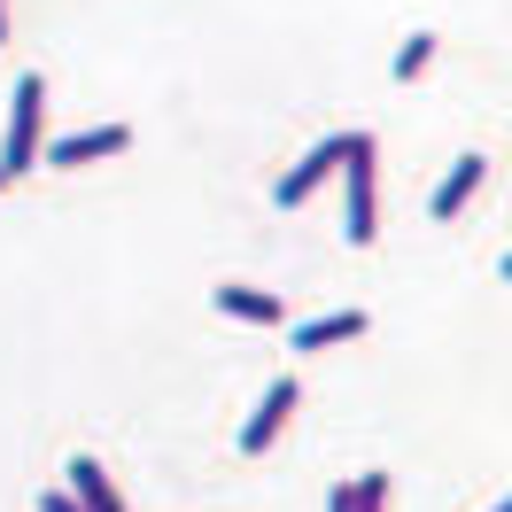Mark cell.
Masks as SVG:
<instances>
[{
	"label": "cell",
	"instance_id": "1",
	"mask_svg": "<svg viewBox=\"0 0 512 512\" xmlns=\"http://www.w3.org/2000/svg\"><path fill=\"white\" fill-rule=\"evenodd\" d=\"M32 163H47V78L24 70L16 94H8V140H0V171L24 179Z\"/></svg>",
	"mask_w": 512,
	"mask_h": 512
},
{
	"label": "cell",
	"instance_id": "2",
	"mask_svg": "<svg viewBox=\"0 0 512 512\" xmlns=\"http://www.w3.org/2000/svg\"><path fill=\"white\" fill-rule=\"evenodd\" d=\"M373 132H357L350 163H342V241L350 249H373L381 241V179H373Z\"/></svg>",
	"mask_w": 512,
	"mask_h": 512
},
{
	"label": "cell",
	"instance_id": "3",
	"mask_svg": "<svg viewBox=\"0 0 512 512\" xmlns=\"http://www.w3.org/2000/svg\"><path fill=\"white\" fill-rule=\"evenodd\" d=\"M350 148H357V132H326V140H311V156L295 163V171H280V179H272V202H280V210H303V202H311L326 179H342Z\"/></svg>",
	"mask_w": 512,
	"mask_h": 512
},
{
	"label": "cell",
	"instance_id": "4",
	"mask_svg": "<svg viewBox=\"0 0 512 512\" xmlns=\"http://www.w3.org/2000/svg\"><path fill=\"white\" fill-rule=\"evenodd\" d=\"M295 404H303V388H295L288 373H280V381L264 388V404L249 412V427H241V458H264V450L280 443V427L295 419Z\"/></svg>",
	"mask_w": 512,
	"mask_h": 512
},
{
	"label": "cell",
	"instance_id": "5",
	"mask_svg": "<svg viewBox=\"0 0 512 512\" xmlns=\"http://www.w3.org/2000/svg\"><path fill=\"white\" fill-rule=\"evenodd\" d=\"M132 148V125H94V132H70V140H47V163L55 171H86V163H109Z\"/></svg>",
	"mask_w": 512,
	"mask_h": 512
},
{
	"label": "cell",
	"instance_id": "6",
	"mask_svg": "<svg viewBox=\"0 0 512 512\" xmlns=\"http://www.w3.org/2000/svg\"><path fill=\"white\" fill-rule=\"evenodd\" d=\"M210 303H218L225 319H241V326H288V303L272 288H249V280H225V288H210Z\"/></svg>",
	"mask_w": 512,
	"mask_h": 512
},
{
	"label": "cell",
	"instance_id": "7",
	"mask_svg": "<svg viewBox=\"0 0 512 512\" xmlns=\"http://www.w3.org/2000/svg\"><path fill=\"white\" fill-rule=\"evenodd\" d=\"M481 179H489V156H458V163L443 171V187L427 194V218H443V225H450V218H458V210L481 194Z\"/></svg>",
	"mask_w": 512,
	"mask_h": 512
},
{
	"label": "cell",
	"instance_id": "8",
	"mask_svg": "<svg viewBox=\"0 0 512 512\" xmlns=\"http://www.w3.org/2000/svg\"><path fill=\"white\" fill-rule=\"evenodd\" d=\"M63 474H70V497H78L86 512H125V497H117V481H109V466H101V458H86V450H78Z\"/></svg>",
	"mask_w": 512,
	"mask_h": 512
},
{
	"label": "cell",
	"instance_id": "9",
	"mask_svg": "<svg viewBox=\"0 0 512 512\" xmlns=\"http://www.w3.org/2000/svg\"><path fill=\"white\" fill-rule=\"evenodd\" d=\"M365 326H373L365 311H326V319H303V326H295V350H303V357H326L334 342H357Z\"/></svg>",
	"mask_w": 512,
	"mask_h": 512
},
{
	"label": "cell",
	"instance_id": "10",
	"mask_svg": "<svg viewBox=\"0 0 512 512\" xmlns=\"http://www.w3.org/2000/svg\"><path fill=\"white\" fill-rule=\"evenodd\" d=\"M381 505H388V474H357L350 489L326 497V512H381Z\"/></svg>",
	"mask_w": 512,
	"mask_h": 512
},
{
	"label": "cell",
	"instance_id": "11",
	"mask_svg": "<svg viewBox=\"0 0 512 512\" xmlns=\"http://www.w3.org/2000/svg\"><path fill=\"white\" fill-rule=\"evenodd\" d=\"M435 55H443V39H435V32H412L404 47H396V86L427 78V70H435Z\"/></svg>",
	"mask_w": 512,
	"mask_h": 512
},
{
	"label": "cell",
	"instance_id": "12",
	"mask_svg": "<svg viewBox=\"0 0 512 512\" xmlns=\"http://www.w3.org/2000/svg\"><path fill=\"white\" fill-rule=\"evenodd\" d=\"M39 512H86V505H78L70 489H47V497H39Z\"/></svg>",
	"mask_w": 512,
	"mask_h": 512
},
{
	"label": "cell",
	"instance_id": "13",
	"mask_svg": "<svg viewBox=\"0 0 512 512\" xmlns=\"http://www.w3.org/2000/svg\"><path fill=\"white\" fill-rule=\"evenodd\" d=\"M0 47H8V0H0Z\"/></svg>",
	"mask_w": 512,
	"mask_h": 512
},
{
	"label": "cell",
	"instance_id": "14",
	"mask_svg": "<svg viewBox=\"0 0 512 512\" xmlns=\"http://www.w3.org/2000/svg\"><path fill=\"white\" fill-rule=\"evenodd\" d=\"M497 272H505V280H512V249H505V264H497Z\"/></svg>",
	"mask_w": 512,
	"mask_h": 512
},
{
	"label": "cell",
	"instance_id": "15",
	"mask_svg": "<svg viewBox=\"0 0 512 512\" xmlns=\"http://www.w3.org/2000/svg\"><path fill=\"white\" fill-rule=\"evenodd\" d=\"M489 512H512V497H497V505H489Z\"/></svg>",
	"mask_w": 512,
	"mask_h": 512
},
{
	"label": "cell",
	"instance_id": "16",
	"mask_svg": "<svg viewBox=\"0 0 512 512\" xmlns=\"http://www.w3.org/2000/svg\"><path fill=\"white\" fill-rule=\"evenodd\" d=\"M0 187H16V179H8V171H0Z\"/></svg>",
	"mask_w": 512,
	"mask_h": 512
}]
</instances>
